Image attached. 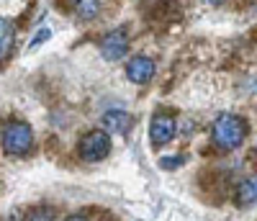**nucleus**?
I'll list each match as a JSON object with an SVG mask.
<instances>
[{"label": "nucleus", "instance_id": "39448f33", "mask_svg": "<svg viewBox=\"0 0 257 221\" xmlns=\"http://www.w3.org/2000/svg\"><path fill=\"white\" fill-rule=\"evenodd\" d=\"M126 75H128V80H132V82L144 85V82L152 80V75H155V62L149 59V57H144V54H137V57L128 59Z\"/></svg>", "mask_w": 257, "mask_h": 221}, {"label": "nucleus", "instance_id": "6e6552de", "mask_svg": "<svg viewBox=\"0 0 257 221\" xmlns=\"http://www.w3.org/2000/svg\"><path fill=\"white\" fill-rule=\"evenodd\" d=\"M13 41H16V29L8 18H0V62H3L11 49H13Z\"/></svg>", "mask_w": 257, "mask_h": 221}, {"label": "nucleus", "instance_id": "f03ea898", "mask_svg": "<svg viewBox=\"0 0 257 221\" xmlns=\"http://www.w3.org/2000/svg\"><path fill=\"white\" fill-rule=\"evenodd\" d=\"M34 144V131L24 121H11L3 129V149L8 154H26Z\"/></svg>", "mask_w": 257, "mask_h": 221}, {"label": "nucleus", "instance_id": "20e7f679", "mask_svg": "<svg viewBox=\"0 0 257 221\" xmlns=\"http://www.w3.org/2000/svg\"><path fill=\"white\" fill-rule=\"evenodd\" d=\"M126 52H128V36H126L123 29L111 31L100 41V54H103V59H108V62H116V59L126 57Z\"/></svg>", "mask_w": 257, "mask_h": 221}, {"label": "nucleus", "instance_id": "7ed1b4c3", "mask_svg": "<svg viewBox=\"0 0 257 221\" xmlns=\"http://www.w3.org/2000/svg\"><path fill=\"white\" fill-rule=\"evenodd\" d=\"M111 152V139L105 131H88L82 139H80V157L88 160V162H100L108 157Z\"/></svg>", "mask_w": 257, "mask_h": 221}, {"label": "nucleus", "instance_id": "4468645a", "mask_svg": "<svg viewBox=\"0 0 257 221\" xmlns=\"http://www.w3.org/2000/svg\"><path fill=\"white\" fill-rule=\"evenodd\" d=\"M208 3H211V6H221V3H224V0H208Z\"/></svg>", "mask_w": 257, "mask_h": 221}, {"label": "nucleus", "instance_id": "1a4fd4ad", "mask_svg": "<svg viewBox=\"0 0 257 221\" xmlns=\"http://www.w3.org/2000/svg\"><path fill=\"white\" fill-rule=\"evenodd\" d=\"M70 6H72L75 16L82 21H90L100 13V0H70Z\"/></svg>", "mask_w": 257, "mask_h": 221}, {"label": "nucleus", "instance_id": "423d86ee", "mask_svg": "<svg viewBox=\"0 0 257 221\" xmlns=\"http://www.w3.org/2000/svg\"><path fill=\"white\" fill-rule=\"evenodd\" d=\"M149 137H152L155 144H167L175 137V119L170 116H155L152 126H149Z\"/></svg>", "mask_w": 257, "mask_h": 221}, {"label": "nucleus", "instance_id": "ddd939ff", "mask_svg": "<svg viewBox=\"0 0 257 221\" xmlns=\"http://www.w3.org/2000/svg\"><path fill=\"white\" fill-rule=\"evenodd\" d=\"M67 221H88V218H85V216H80V213H77V216H70Z\"/></svg>", "mask_w": 257, "mask_h": 221}, {"label": "nucleus", "instance_id": "0eeeda50", "mask_svg": "<svg viewBox=\"0 0 257 221\" xmlns=\"http://www.w3.org/2000/svg\"><path fill=\"white\" fill-rule=\"evenodd\" d=\"M103 124L111 134H126L128 126H132V116H128L126 111H108V114L103 116Z\"/></svg>", "mask_w": 257, "mask_h": 221}, {"label": "nucleus", "instance_id": "f8f14e48", "mask_svg": "<svg viewBox=\"0 0 257 221\" xmlns=\"http://www.w3.org/2000/svg\"><path fill=\"white\" fill-rule=\"evenodd\" d=\"M49 36H52V31H49V29H41V31L36 34V39L31 41V49H34V47H39V44H41V41H47Z\"/></svg>", "mask_w": 257, "mask_h": 221}, {"label": "nucleus", "instance_id": "9b49d317", "mask_svg": "<svg viewBox=\"0 0 257 221\" xmlns=\"http://www.w3.org/2000/svg\"><path fill=\"white\" fill-rule=\"evenodd\" d=\"M26 221H54V216H52V211L49 208H36V211H31L29 213V218Z\"/></svg>", "mask_w": 257, "mask_h": 221}, {"label": "nucleus", "instance_id": "9d476101", "mask_svg": "<svg viewBox=\"0 0 257 221\" xmlns=\"http://www.w3.org/2000/svg\"><path fill=\"white\" fill-rule=\"evenodd\" d=\"M257 201V178H247L237 185V203L239 206H252Z\"/></svg>", "mask_w": 257, "mask_h": 221}, {"label": "nucleus", "instance_id": "f257e3e1", "mask_svg": "<svg viewBox=\"0 0 257 221\" xmlns=\"http://www.w3.org/2000/svg\"><path fill=\"white\" fill-rule=\"evenodd\" d=\"M211 137H213V144H216L219 149H226V152L237 149L244 142V137H247V124L239 116L224 114L221 119H216V124H213Z\"/></svg>", "mask_w": 257, "mask_h": 221}]
</instances>
